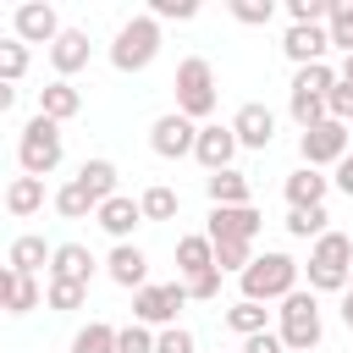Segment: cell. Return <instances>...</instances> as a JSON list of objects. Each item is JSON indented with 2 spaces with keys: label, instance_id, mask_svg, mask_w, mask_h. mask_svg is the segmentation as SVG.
<instances>
[{
  "label": "cell",
  "instance_id": "obj_1",
  "mask_svg": "<svg viewBox=\"0 0 353 353\" xmlns=\"http://www.w3.org/2000/svg\"><path fill=\"white\" fill-rule=\"evenodd\" d=\"M154 55H160V22H154L149 11L127 17V22L116 28V39H110V66L132 77V72H149Z\"/></svg>",
  "mask_w": 353,
  "mask_h": 353
},
{
  "label": "cell",
  "instance_id": "obj_2",
  "mask_svg": "<svg viewBox=\"0 0 353 353\" xmlns=\"http://www.w3.org/2000/svg\"><path fill=\"white\" fill-rule=\"evenodd\" d=\"M309 292H347L353 287V237L342 232H325L314 248H309Z\"/></svg>",
  "mask_w": 353,
  "mask_h": 353
},
{
  "label": "cell",
  "instance_id": "obj_3",
  "mask_svg": "<svg viewBox=\"0 0 353 353\" xmlns=\"http://www.w3.org/2000/svg\"><path fill=\"white\" fill-rule=\"evenodd\" d=\"M298 259L292 254H259L243 276H237V287H243V298H254V303H281V298H292L298 292Z\"/></svg>",
  "mask_w": 353,
  "mask_h": 353
},
{
  "label": "cell",
  "instance_id": "obj_4",
  "mask_svg": "<svg viewBox=\"0 0 353 353\" xmlns=\"http://www.w3.org/2000/svg\"><path fill=\"white\" fill-rule=\"evenodd\" d=\"M176 110L188 116V121H210L215 116V105H221V88H215V66L204 61V55H188L182 66H176Z\"/></svg>",
  "mask_w": 353,
  "mask_h": 353
},
{
  "label": "cell",
  "instance_id": "obj_5",
  "mask_svg": "<svg viewBox=\"0 0 353 353\" xmlns=\"http://www.w3.org/2000/svg\"><path fill=\"white\" fill-rule=\"evenodd\" d=\"M61 154H66L61 121H50V116L22 121V132H17V165H22V176H50L61 165Z\"/></svg>",
  "mask_w": 353,
  "mask_h": 353
},
{
  "label": "cell",
  "instance_id": "obj_6",
  "mask_svg": "<svg viewBox=\"0 0 353 353\" xmlns=\"http://www.w3.org/2000/svg\"><path fill=\"white\" fill-rule=\"evenodd\" d=\"M276 331H281V342H287V353H314L320 347V336H325V320H320V298L314 292H292V298H281V309H276Z\"/></svg>",
  "mask_w": 353,
  "mask_h": 353
},
{
  "label": "cell",
  "instance_id": "obj_7",
  "mask_svg": "<svg viewBox=\"0 0 353 353\" xmlns=\"http://www.w3.org/2000/svg\"><path fill=\"white\" fill-rule=\"evenodd\" d=\"M298 154H303V165H342L347 154H353V127L347 121H320V127H309L303 138H298Z\"/></svg>",
  "mask_w": 353,
  "mask_h": 353
},
{
  "label": "cell",
  "instance_id": "obj_8",
  "mask_svg": "<svg viewBox=\"0 0 353 353\" xmlns=\"http://www.w3.org/2000/svg\"><path fill=\"white\" fill-rule=\"evenodd\" d=\"M188 303V287L182 281H149L143 292H132V320L138 325H176V309Z\"/></svg>",
  "mask_w": 353,
  "mask_h": 353
},
{
  "label": "cell",
  "instance_id": "obj_9",
  "mask_svg": "<svg viewBox=\"0 0 353 353\" xmlns=\"http://www.w3.org/2000/svg\"><path fill=\"white\" fill-rule=\"evenodd\" d=\"M149 149H154L160 160H182V154H193V149H199V121H188L182 110L154 116V121H149Z\"/></svg>",
  "mask_w": 353,
  "mask_h": 353
},
{
  "label": "cell",
  "instance_id": "obj_10",
  "mask_svg": "<svg viewBox=\"0 0 353 353\" xmlns=\"http://www.w3.org/2000/svg\"><path fill=\"white\" fill-rule=\"evenodd\" d=\"M61 33L66 28H61V17H55L50 0H22L11 11V39H22V44H55Z\"/></svg>",
  "mask_w": 353,
  "mask_h": 353
},
{
  "label": "cell",
  "instance_id": "obj_11",
  "mask_svg": "<svg viewBox=\"0 0 353 353\" xmlns=\"http://www.w3.org/2000/svg\"><path fill=\"white\" fill-rule=\"evenodd\" d=\"M237 149H243V143H237L232 121H226V127H221V121H204V127H199V149H193V160H199V165L215 176V171H232Z\"/></svg>",
  "mask_w": 353,
  "mask_h": 353
},
{
  "label": "cell",
  "instance_id": "obj_12",
  "mask_svg": "<svg viewBox=\"0 0 353 353\" xmlns=\"http://www.w3.org/2000/svg\"><path fill=\"white\" fill-rule=\"evenodd\" d=\"M232 132H237L243 149H270V143H276V110L259 105V99H248V105H237Z\"/></svg>",
  "mask_w": 353,
  "mask_h": 353
},
{
  "label": "cell",
  "instance_id": "obj_13",
  "mask_svg": "<svg viewBox=\"0 0 353 353\" xmlns=\"http://www.w3.org/2000/svg\"><path fill=\"white\" fill-rule=\"evenodd\" d=\"M259 210L254 204H237V210H210V243H254L259 237Z\"/></svg>",
  "mask_w": 353,
  "mask_h": 353
},
{
  "label": "cell",
  "instance_id": "obj_14",
  "mask_svg": "<svg viewBox=\"0 0 353 353\" xmlns=\"http://www.w3.org/2000/svg\"><path fill=\"white\" fill-rule=\"evenodd\" d=\"M105 276H110L116 287H127V292H143V287H149V254H143L138 243H116V248L105 254Z\"/></svg>",
  "mask_w": 353,
  "mask_h": 353
},
{
  "label": "cell",
  "instance_id": "obj_15",
  "mask_svg": "<svg viewBox=\"0 0 353 353\" xmlns=\"http://www.w3.org/2000/svg\"><path fill=\"white\" fill-rule=\"evenodd\" d=\"M325 50H331V33H325V28L287 22V33H281V55H287L292 66H314V61H325Z\"/></svg>",
  "mask_w": 353,
  "mask_h": 353
},
{
  "label": "cell",
  "instance_id": "obj_16",
  "mask_svg": "<svg viewBox=\"0 0 353 353\" xmlns=\"http://www.w3.org/2000/svg\"><path fill=\"white\" fill-rule=\"evenodd\" d=\"M281 193H287V210H320L331 193V176H320L314 165H298V171H287Z\"/></svg>",
  "mask_w": 353,
  "mask_h": 353
},
{
  "label": "cell",
  "instance_id": "obj_17",
  "mask_svg": "<svg viewBox=\"0 0 353 353\" xmlns=\"http://www.w3.org/2000/svg\"><path fill=\"white\" fill-rule=\"evenodd\" d=\"M88 55H94V44H88V33H83V28H66V33L50 44V66H55V77H66V83L88 66Z\"/></svg>",
  "mask_w": 353,
  "mask_h": 353
},
{
  "label": "cell",
  "instance_id": "obj_18",
  "mask_svg": "<svg viewBox=\"0 0 353 353\" xmlns=\"http://www.w3.org/2000/svg\"><path fill=\"white\" fill-rule=\"evenodd\" d=\"M204 193H210V210H237V204H254V182L232 165V171H215L204 176Z\"/></svg>",
  "mask_w": 353,
  "mask_h": 353
},
{
  "label": "cell",
  "instance_id": "obj_19",
  "mask_svg": "<svg viewBox=\"0 0 353 353\" xmlns=\"http://www.w3.org/2000/svg\"><path fill=\"white\" fill-rule=\"evenodd\" d=\"M116 243H132V226H143V204L138 199H127V193H116V199H105L99 204V215H94Z\"/></svg>",
  "mask_w": 353,
  "mask_h": 353
},
{
  "label": "cell",
  "instance_id": "obj_20",
  "mask_svg": "<svg viewBox=\"0 0 353 353\" xmlns=\"http://www.w3.org/2000/svg\"><path fill=\"white\" fill-rule=\"evenodd\" d=\"M50 259H55V248H50L39 232H22V237H11V248H6V270H22V276H39Z\"/></svg>",
  "mask_w": 353,
  "mask_h": 353
},
{
  "label": "cell",
  "instance_id": "obj_21",
  "mask_svg": "<svg viewBox=\"0 0 353 353\" xmlns=\"http://www.w3.org/2000/svg\"><path fill=\"white\" fill-rule=\"evenodd\" d=\"M94 270H99V259L88 254V243H55V259H50V276H61V281H94Z\"/></svg>",
  "mask_w": 353,
  "mask_h": 353
},
{
  "label": "cell",
  "instance_id": "obj_22",
  "mask_svg": "<svg viewBox=\"0 0 353 353\" xmlns=\"http://www.w3.org/2000/svg\"><path fill=\"white\" fill-rule=\"evenodd\" d=\"M199 270H215V243H210V232L176 237V281H188V276H199Z\"/></svg>",
  "mask_w": 353,
  "mask_h": 353
},
{
  "label": "cell",
  "instance_id": "obj_23",
  "mask_svg": "<svg viewBox=\"0 0 353 353\" xmlns=\"http://www.w3.org/2000/svg\"><path fill=\"white\" fill-rule=\"evenodd\" d=\"M0 298H6V314H33V309L44 303V287H39V276L6 270V276H0Z\"/></svg>",
  "mask_w": 353,
  "mask_h": 353
},
{
  "label": "cell",
  "instance_id": "obj_24",
  "mask_svg": "<svg viewBox=\"0 0 353 353\" xmlns=\"http://www.w3.org/2000/svg\"><path fill=\"white\" fill-rule=\"evenodd\" d=\"M77 110H83V94H77V83L55 77V83H44V88H39V116H50V121H72Z\"/></svg>",
  "mask_w": 353,
  "mask_h": 353
},
{
  "label": "cell",
  "instance_id": "obj_25",
  "mask_svg": "<svg viewBox=\"0 0 353 353\" xmlns=\"http://www.w3.org/2000/svg\"><path fill=\"white\" fill-rule=\"evenodd\" d=\"M221 320H226V331H237L243 342H248V336H259V331H270V309H265V303H254V298L226 303V314H221Z\"/></svg>",
  "mask_w": 353,
  "mask_h": 353
},
{
  "label": "cell",
  "instance_id": "obj_26",
  "mask_svg": "<svg viewBox=\"0 0 353 353\" xmlns=\"http://www.w3.org/2000/svg\"><path fill=\"white\" fill-rule=\"evenodd\" d=\"M77 182L105 204V199H116V182H121V171H116V160H105V154H94V160H83L77 165Z\"/></svg>",
  "mask_w": 353,
  "mask_h": 353
},
{
  "label": "cell",
  "instance_id": "obj_27",
  "mask_svg": "<svg viewBox=\"0 0 353 353\" xmlns=\"http://www.w3.org/2000/svg\"><path fill=\"white\" fill-rule=\"evenodd\" d=\"M6 210H11L17 221L39 215V210H44V176H11V188H6Z\"/></svg>",
  "mask_w": 353,
  "mask_h": 353
},
{
  "label": "cell",
  "instance_id": "obj_28",
  "mask_svg": "<svg viewBox=\"0 0 353 353\" xmlns=\"http://www.w3.org/2000/svg\"><path fill=\"white\" fill-rule=\"evenodd\" d=\"M336 83H342V77H336L331 61H314V66H298V72H292V94H314V99H325Z\"/></svg>",
  "mask_w": 353,
  "mask_h": 353
},
{
  "label": "cell",
  "instance_id": "obj_29",
  "mask_svg": "<svg viewBox=\"0 0 353 353\" xmlns=\"http://www.w3.org/2000/svg\"><path fill=\"white\" fill-rule=\"evenodd\" d=\"M55 215H66V221H83V215H99V199H94V193H88V188H83V182L72 176V182H66V188L55 193Z\"/></svg>",
  "mask_w": 353,
  "mask_h": 353
},
{
  "label": "cell",
  "instance_id": "obj_30",
  "mask_svg": "<svg viewBox=\"0 0 353 353\" xmlns=\"http://www.w3.org/2000/svg\"><path fill=\"white\" fill-rule=\"evenodd\" d=\"M138 204H143V221H176L182 193H176V188H165V182H154V188H143V193H138Z\"/></svg>",
  "mask_w": 353,
  "mask_h": 353
},
{
  "label": "cell",
  "instance_id": "obj_31",
  "mask_svg": "<svg viewBox=\"0 0 353 353\" xmlns=\"http://www.w3.org/2000/svg\"><path fill=\"white\" fill-rule=\"evenodd\" d=\"M116 336L121 325H105V320H88L77 336H72V353H116Z\"/></svg>",
  "mask_w": 353,
  "mask_h": 353
},
{
  "label": "cell",
  "instance_id": "obj_32",
  "mask_svg": "<svg viewBox=\"0 0 353 353\" xmlns=\"http://www.w3.org/2000/svg\"><path fill=\"white\" fill-rule=\"evenodd\" d=\"M44 303L61 309V314H72V309L88 303V287H83V281H61V276H50V281H44Z\"/></svg>",
  "mask_w": 353,
  "mask_h": 353
},
{
  "label": "cell",
  "instance_id": "obj_33",
  "mask_svg": "<svg viewBox=\"0 0 353 353\" xmlns=\"http://www.w3.org/2000/svg\"><path fill=\"white\" fill-rule=\"evenodd\" d=\"M325 221H331V215H325V204H320V210H287L281 226H287V237H314V243H320V237L331 232Z\"/></svg>",
  "mask_w": 353,
  "mask_h": 353
},
{
  "label": "cell",
  "instance_id": "obj_34",
  "mask_svg": "<svg viewBox=\"0 0 353 353\" xmlns=\"http://www.w3.org/2000/svg\"><path fill=\"white\" fill-rule=\"evenodd\" d=\"M22 77H28V44H22V39H6V44H0V83L17 88Z\"/></svg>",
  "mask_w": 353,
  "mask_h": 353
},
{
  "label": "cell",
  "instance_id": "obj_35",
  "mask_svg": "<svg viewBox=\"0 0 353 353\" xmlns=\"http://www.w3.org/2000/svg\"><path fill=\"white\" fill-rule=\"evenodd\" d=\"M287 110H292V121H298V132H309V127H320V121H331V110H325V99H314V94H287Z\"/></svg>",
  "mask_w": 353,
  "mask_h": 353
},
{
  "label": "cell",
  "instance_id": "obj_36",
  "mask_svg": "<svg viewBox=\"0 0 353 353\" xmlns=\"http://www.w3.org/2000/svg\"><path fill=\"white\" fill-rule=\"evenodd\" d=\"M254 259H259L254 243H215V270H226V276H243Z\"/></svg>",
  "mask_w": 353,
  "mask_h": 353
},
{
  "label": "cell",
  "instance_id": "obj_37",
  "mask_svg": "<svg viewBox=\"0 0 353 353\" xmlns=\"http://www.w3.org/2000/svg\"><path fill=\"white\" fill-rule=\"evenodd\" d=\"M325 33H331V50L353 55V0H336V11H331V22H325Z\"/></svg>",
  "mask_w": 353,
  "mask_h": 353
},
{
  "label": "cell",
  "instance_id": "obj_38",
  "mask_svg": "<svg viewBox=\"0 0 353 353\" xmlns=\"http://www.w3.org/2000/svg\"><path fill=\"white\" fill-rule=\"evenodd\" d=\"M226 11L243 22V28H265L276 17V0H226Z\"/></svg>",
  "mask_w": 353,
  "mask_h": 353
},
{
  "label": "cell",
  "instance_id": "obj_39",
  "mask_svg": "<svg viewBox=\"0 0 353 353\" xmlns=\"http://www.w3.org/2000/svg\"><path fill=\"white\" fill-rule=\"evenodd\" d=\"M149 17L154 22H193L199 17V0H149Z\"/></svg>",
  "mask_w": 353,
  "mask_h": 353
},
{
  "label": "cell",
  "instance_id": "obj_40",
  "mask_svg": "<svg viewBox=\"0 0 353 353\" xmlns=\"http://www.w3.org/2000/svg\"><path fill=\"white\" fill-rule=\"evenodd\" d=\"M154 336L160 331H149V325H121V336H116V353H154Z\"/></svg>",
  "mask_w": 353,
  "mask_h": 353
},
{
  "label": "cell",
  "instance_id": "obj_41",
  "mask_svg": "<svg viewBox=\"0 0 353 353\" xmlns=\"http://www.w3.org/2000/svg\"><path fill=\"white\" fill-rule=\"evenodd\" d=\"M154 353H199V342H193L188 325H165V331L154 336Z\"/></svg>",
  "mask_w": 353,
  "mask_h": 353
},
{
  "label": "cell",
  "instance_id": "obj_42",
  "mask_svg": "<svg viewBox=\"0 0 353 353\" xmlns=\"http://www.w3.org/2000/svg\"><path fill=\"white\" fill-rule=\"evenodd\" d=\"M221 276H226V270H199V276H188L182 287H188V298L210 303V298H221Z\"/></svg>",
  "mask_w": 353,
  "mask_h": 353
},
{
  "label": "cell",
  "instance_id": "obj_43",
  "mask_svg": "<svg viewBox=\"0 0 353 353\" xmlns=\"http://www.w3.org/2000/svg\"><path fill=\"white\" fill-rule=\"evenodd\" d=\"M325 110H331V121H347L353 127V83H336L325 94Z\"/></svg>",
  "mask_w": 353,
  "mask_h": 353
},
{
  "label": "cell",
  "instance_id": "obj_44",
  "mask_svg": "<svg viewBox=\"0 0 353 353\" xmlns=\"http://www.w3.org/2000/svg\"><path fill=\"white\" fill-rule=\"evenodd\" d=\"M243 353H287V342H281V331H259L243 342Z\"/></svg>",
  "mask_w": 353,
  "mask_h": 353
},
{
  "label": "cell",
  "instance_id": "obj_45",
  "mask_svg": "<svg viewBox=\"0 0 353 353\" xmlns=\"http://www.w3.org/2000/svg\"><path fill=\"white\" fill-rule=\"evenodd\" d=\"M331 188H342V193L353 199V154H347V160H342V165L331 171Z\"/></svg>",
  "mask_w": 353,
  "mask_h": 353
},
{
  "label": "cell",
  "instance_id": "obj_46",
  "mask_svg": "<svg viewBox=\"0 0 353 353\" xmlns=\"http://www.w3.org/2000/svg\"><path fill=\"white\" fill-rule=\"evenodd\" d=\"M342 325H347V331H353V287H347V292H342Z\"/></svg>",
  "mask_w": 353,
  "mask_h": 353
},
{
  "label": "cell",
  "instance_id": "obj_47",
  "mask_svg": "<svg viewBox=\"0 0 353 353\" xmlns=\"http://www.w3.org/2000/svg\"><path fill=\"white\" fill-rule=\"evenodd\" d=\"M336 77H342V83H353V55H342V66H336Z\"/></svg>",
  "mask_w": 353,
  "mask_h": 353
}]
</instances>
